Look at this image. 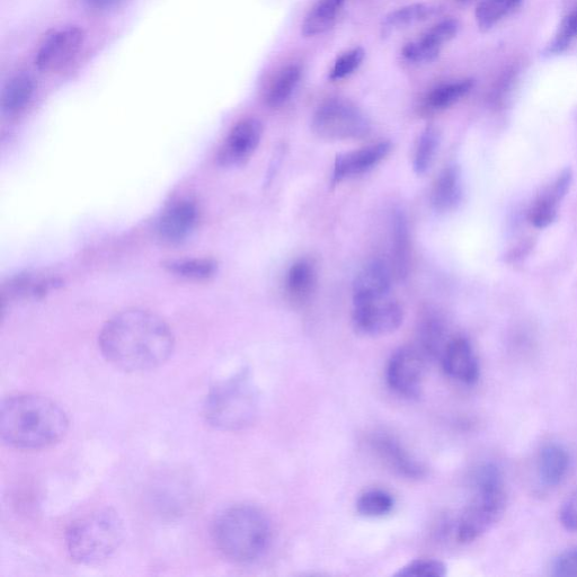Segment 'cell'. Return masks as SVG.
I'll list each match as a JSON object with an SVG mask.
<instances>
[{"instance_id":"obj_27","label":"cell","mask_w":577,"mask_h":577,"mask_svg":"<svg viewBox=\"0 0 577 577\" xmlns=\"http://www.w3.org/2000/svg\"><path fill=\"white\" fill-rule=\"evenodd\" d=\"M473 79L441 85L425 97L424 105L429 111H442L455 105L473 90Z\"/></svg>"},{"instance_id":"obj_2","label":"cell","mask_w":577,"mask_h":577,"mask_svg":"<svg viewBox=\"0 0 577 577\" xmlns=\"http://www.w3.org/2000/svg\"><path fill=\"white\" fill-rule=\"evenodd\" d=\"M69 420L64 408L52 399L21 394L5 399L0 410V436L20 450L55 446L65 438Z\"/></svg>"},{"instance_id":"obj_30","label":"cell","mask_w":577,"mask_h":577,"mask_svg":"<svg viewBox=\"0 0 577 577\" xmlns=\"http://www.w3.org/2000/svg\"><path fill=\"white\" fill-rule=\"evenodd\" d=\"M395 500L392 494L384 490H369L361 494L357 501V511L362 517L383 518L392 513Z\"/></svg>"},{"instance_id":"obj_6","label":"cell","mask_w":577,"mask_h":577,"mask_svg":"<svg viewBox=\"0 0 577 577\" xmlns=\"http://www.w3.org/2000/svg\"><path fill=\"white\" fill-rule=\"evenodd\" d=\"M475 493L458 522L457 538L461 544H470L481 538L507 510L508 496L503 477L495 465L486 464L476 470Z\"/></svg>"},{"instance_id":"obj_19","label":"cell","mask_w":577,"mask_h":577,"mask_svg":"<svg viewBox=\"0 0 577 577\" xmlns=\"http://www.w3.org/2000/svg\"><path fill=\"white\" fill-rule=\"evenodd\" d=\"M463 197L460 172L456 166H448L437 177L431 191L432 207L439 212L455 210Z\"/></svg>"},{"instance_id":"obj_20","label":"cell","mask_w":577,"mask_h":577,"mask_svg":"<svg viewBox=\"0 0 577 577\" xmlns=\"http://www.w3.org/2000/svg\"><path fill=\"white\" fill-rule=\"evenodd\" d=\"M392 239V271L398 280H403L410 270L411 245L410 229L401 210L394 213Z\"/></svg>"},{"instance_id":"obj_35","label":"cell","mask_w":577,"mask_h":577,"mask_svg":"<svg viewBox=\"0 0 577 577\" xmlns=\"http://www.w3.org/2000/svg\"><path fill=\"white\" fill-rule=\"evenodd\" d=\"M447 575V567L436 559H417L402 567L397 577H442Z\"/></svg>"},{"instance_id":"obj_33","label":"cell","mask_w":577,"mask_h":577,"mask_svg":"<svg viewBox=\"0 0 577 577\" xmlns=\"http://www.w3.org/2000/svg\"><path fill=\"white\" fill-rule=\"evenodd\" d=\"M577 38V6L568 14L559 25L555 37L546 49L545 56L561 55L568 47L571 46L572 41Z\"/></svg>"},{"instance_id":"obj_3","label":"cell","mask_w":577,"mask_h":577,"mask_svg":"<svg viewBox=\"0 0 577 577\" xmlns=\"http://www.w3.org/2000/svg\"><path fill=\"white\" fill-rule=\"evenodd\" d=\"M212 538L219 553L236 564H252L268 552L272 525L268 516L253 505H235L217 517Z\"/></svg>"},{"instance_id":"obj_32","label":"cell","mask_w":577,"mask_h":577,"mask_svg":"<svg viewBox=\"0 0 577 577\" xmlns=\"http://www.w3.org/2000/svg\"><path fill=\"white\" fill-rule=\"evenodd\" d=\"M60 280L49 275L26 274L12 284L15 295L37 298L60 286Z\"/></svg>"},{"instance_id":"obj_31","label":"cell","mask_w":577,"mask_h":577,"mask_svg":"<svg viewBox=\"0 0 577 577\" xmlns=\"http://www.w3.org/2000/svg\"><path fill=\"white\" fill-rule=\"evenodd\" d=\"M167 271L188 280H207L217 271V263L210 259H182L167 261Z\"/></svg>"},{"instance_id":"obj_10","label":"cell","mask_w":577,"mask_h":577,"mask_svg":"<svg viewBox=\"0 0 577 577\" xmlns=\"http://www.w3.org/2000/svg\"><path fill=\"white\" fill-rule=\"evenodd\" d=\"M85 40L84 32L75 26L52 33L35 57V65L47 73L61 70L73 61L81 51Z\"/></svg>"},{"instance_id":"obj_4","label":"cell","mask_w":577,"mask_h":577,"mask_svg":"<svg viewBox=\"0 0 577 577\" xmlns=\"http://www.w3.org/2000/svg\"><path fill=\"white\" fill-rule=\"evenodd\" d=\"M259 406V393L250 370L245 368L209 390L203 417L213 429L239 431L255 421Z\"/></svg>"},{"instance_id":"obj_38","label":"cell","mask_w":577,"mask_h":577,"mask_svg":"<svg viewBox=\"0 0 577 577\" xmlns=\"http://www.w3.org/2000/svg\"><path fill=\"white\" fill-rule=\"evenodd\" d=\"M83 5L95 13H109L118 10L126 0H81Z\"/></svg>"},{"instance_id":"obj_23","label":"cell","mask_w":577,"mask_h":577,"mask_svg":"<svg viewBox=\"0 0 577 577\" xmlns=\"http://www.w3.org/2000/svg\"><path fill=\"white\" fill-rule=\"evenodd\" d=\"M344 4L345 0H319L306 16L301 33L310 38L333 28Z\"/></svg>"},{"instance_id":"obj_39","label":"cell","mask_w":577,"mask_h":577,"mask_svg":"<svg viewBox=\"0 0 577 577\" xmlns=\"http://www.w3.org/2000/svg\"><path fill=\"white\" fill-rule=\"evenodd\" d=\"M458 2H467V0H458Z\"/></svg>"},{"instance_id":"obj_36","label":"cell","mask_w":577,"mask_h":577,"mask_svg":"<svg viewBox=\"0 0 577 577\" xmlns=\"http://www.w3.org/2000/svg\"><path fill=\"white\" fill-rule=\"evenodd\" d=\"M552 575L556 577H577V546L564 550L555 559Z\"/></svg>"},{"instance_id":"obj_28","label":"cell","mask_w":577,"mask_h":577,"mask_svg":"<svg viewBox=\"0 0 577 577\" xmlns=\"http://www.w3.org/2000/svg\"><path fill=\"white\" fill-rule=\"evenodd\" d=\"M522 3V0H482L475 12L479 29L488 31L508 16Z\"/></svg>"},{"instance_id":"obj_29","label":"cell","mask_w":577,"mask_h":577,"mask_svg":"<svg viewBox=\"0 0 577 577\" xmlns=\"http://www.w3.org/2000/svg\"><path fill=\"white\" fill-rule=\"evenodd\" d=\"M440 145V133L433 126L426 127L417 141L414 153L413 168L417 175L430 170Z\"/></svg>"},{"instance_id":"obj_37","label":"cell","mask_w":577,"mask_h":577,"mask_svg":"<svg viewBox=\"0 0 577 577\" xmlns=\"http://www.w3.org/2000/svg\"><path fill=\"white\" fill-rule=\"evenodd\" d=\"M559 520L568 531H577V490L567 497L559 511Z\"/></svg>"},{"instance_id":"obj_17","label":"cell","mask_w":577,"mask_h":577,"mask_svg":"<svg viewBox=\"0 0 577 577\" xmlns=\"http://www.w3.org/2000/svg\"><path fill=\"white\" fill-rule=\"evenodd\" d=\"M371 445L380 459L397 474L411 479H419L425 475V468L408 452L401 442L387 434H376L371 439Z\"/></svg>"},{"instance_id":"obj_7","label":"cell","mask_w":577,"mask_h":577,"mask_svg":"<svg viewBox=\"0 0 577 577\" xmlns=\"http://www.w3.org/2000/svg\"><path fill=\"white\" fill-rule=\"evenodd\" d=\"M313 131L331 141L361 139L368 136L370 122L357 105L342 99L328 100L314 114Z\"/></svg>"},{"instance_id":"obj_13","label":"cell","mask_w":577,"mask_h":577,"mask_svg":"<svg viewBox=\"0 0 577 577\" xmlns=\"http://www.w3.org/2000/svg\"><path fill=\"white\" fill-rule=\"evenodd\" d=\"M443 370L459 383L474 385L481 376V367L473 345L463 336L448 341L441 354Z\"/></svg>"},{"instance_id":"obj_9","label":"cell","mask_w":577,"mask_h":577,"mask_svg":"<svg viewBox=\"0 0 577 577\" xmlns=\"http://www.w3.org/2000/svg\"><path fill=\"white\" fill-rule=\"evenodd\" d=\"M404 321V310L392 295L353 304L352 322L355 330L367 336L392 334Z\"/></svg>"},{"instance_id":"obj_18","label":"cell","mask_w":577,"mask_h":577,"mask_svg":"<svg viewBox=\"0 0 577 577\" xmlns=\"http://www.w3.org/2000/svg\"><path fill=\"white\" fill-rule=\"evenodd\" d=\"M571 180V173L565 172L539 195L529 211V220L532 225L537 228H546L553 224L557 217L558 204L570 189Z\"/></svg>"},{"instance_id":"obj_14","label":"cell","mask_w":577,"mask_h":577,"mask_svg":"<svg viewBox=\"0 0 577 577\" xmlns=\"http://www.w3.org/2000/svg\"><path fill=\"white\" fill-rule=\"evenodd\" d=\"M459 31L457 20L441 21L421 35V38L407 43L403 57L413 64H430L436 61L443 46L454 39Z\"/></svg>"},{"instance_id":"obj_12","label":"cell","mask_w":577,"mask_h":577,"mask_svg":"<svg viewBox=\"0 0 577 577\" xmlns=\"http://www.w3.org/2000/svg\"><path fill=\"white\" fill-rule=\"evenodd\" d=\"M393 145L389 141H381L355 152L337 156L332 174V184L337 185L352 177L366 174L374 170L392 153Z\"/></svg>"},{"instance_id":"obj_25","label":"cell","mask_w":577,"mask_h":577,"mask_svg":"<svg viewBox=\"0 0 577 577\" xmlns=\"http://www.w3.org/2000/svg\"><path fill=\"white\" fill-rule=\"evenodd\" d=\"M439 13V7L431 4L408 5L390 13L383 23L385 34H392L410 26L428 21Z\"/></svg>"},{"instance_id":"obj_21","label":"cell","mask_w":577,"mask_h":577,"mask_svg":"<svg viewBox=\"0 0 577 577\" xmlns=\"http://www.w3.org/2000/svg\"><path fill=\"white\" fill-rule=\"evenodd\" d=\"M316 284L317 269L313 261L301 259L291 265L287 274L286 289L292 300L303 303L313 295Z\"/></svg>"},{"instance_id":"obj_8","label":"cell","mask_w":577,"mask_h":577,"mask_svg":"<svg viewBox=\"0 0 577 577\" xmlns=\"http://www.w3.org/2000/svg\"><path fill=\"white\" fill-rule=\"evenodd\" d=\"M423 352L417 346L397 350L387 366V383L394 392L407 399L421 396L426 370Z\"/></svg>"},{"instance_id":"obj_24","label":"cell","mask_w":577,"mask_h":577,"mask_svg":"<svg viewBox=\"0 0 577 577\" xmlns=\"http://www.w3.org/2000/svg\"><path fill=\"white\" fill-rule=\"evenodd\" d=\"M34 79L29 74L14 76L4 88L2 108L5 114L17 115L23 112L33 99Z\"/></svg>"},{"instance_id":"obj_15","label":"cell","mask_w":577,"mask_h":577,"mask_svg":"<svg viewBox=\"0 0 577 577\" xmlns=\"http://www.w3.org/2000/svg\"><path fill=\"white\" fill-rule=\"evenodd\" d=\"M198 218L199 210L193 201L174 202L158 221V236L167 244H180L192 234Z\"/></svg>"},{"instance_id":"obj_11","label":"cell","mask_w":577,"mask_h":577,"mask_svg":"<svg viewBox=\"0 0 577 577\" xmlns=\"http://www.w3.org/2000/svg\"><path fill=\"white\" fill-rule=\"evenodd\" d=\"M262 136L263 126L259 120L245 119L238 122L219 150V164L224 167L245 164L256 152Z\"/></svg>"},{"instance_id":"obj_16","label":"cell","mask_w":577,"mask_h":577,"mask_svg":"<svg viewBox=\"0 0 577 577\" xmlns=\"http://www.w3.org/2000/svg\"><path fill=\"white\" fill-rule=\"evenodd\" d=\"M393 271L381 260L367 263L353 282V304L392 295Z\"/></svg>"},{"instance_id":"obj_5","label":"cell","mask_w":577,"mask_h":577,"mask_svg":"<svg viewBox=\"0 0 577 577\" xmlns=\"http://www.w3.org/2000/svg\"><path fill=\"white\" fill-rule=\"evenodd\" d=\"M124 539V525L118 512L101 509L78 518L66 532L67 552L74 562L96 565L109 559Z\"/></svg>"},{"instance_id":"obj_22","label":"cell","mask_w":577,"mask_h":577,"mask_svg":"<svg viewBox=\"0 0 577 577\" xmlns=\"http://www.w3.org/2000/svg\"><path fill=\"white\" fill-rule=\"evenodd\" d=\"M570 468V456L558 445H548L540 452L538 461L539 477L548 487L561 484Z\"/></svg>"},{"instance_id":"obj_1","label":"cell","mask_w":577,"mask_h":577,"mask_svg":"<svg viewBox=\"0 0 577 577\" xmlns=\"http://www.w3.org/2000/svg\"><path fill=\"white\" fill-rule=\"evenodd\" d=\"M106 361L126 372H145L164 365L174 351L171 327L148 310L128 309L115 315L99 337Z\"/></svg>"},{"instance_id":"obj_34","label":"cell","mask_w":577,"mask_h":577,"mask_svg":"<svg viewBox=\"0 0 577 577\" xmlns=\"http://www.w3.org/2000/svg\"><path fill=\"white\" fill-rule=\"evenodd\" d=\"M365 57L366 52L362 48H353L342 53L334 62L330 73L331 81H342V79L351 76L355 70L359 69Z\"/></svg>"},{"instance_id":"obj_26","label":"cell","mask_w":577,"mask_h":577,"mask_svg":"<svg viewBox=\"0 0 577 577\" xmlns=\"http://www.w3.org/2000/svg\"><path fill=\"white\" fill-rule=\"evenodd\" d=\"M301 78V68L290 65L283 68L269 87L266 93V104L272 109H279L286 104L294 94Z\"/></svg>"}]
</instances>
